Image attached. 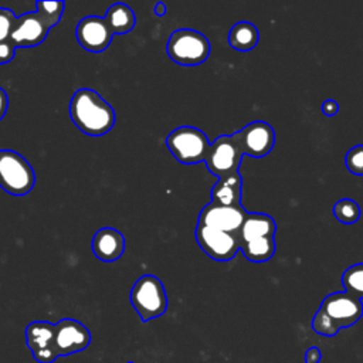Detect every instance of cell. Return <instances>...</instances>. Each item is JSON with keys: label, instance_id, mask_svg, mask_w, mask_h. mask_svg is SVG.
Masks as SVG:
<instances>
[{"label": "cell", "instance_id": "obj_1", "mask_svg": "<svg viewBox=\"0 0 363 363\" xmlns=\"http://www.w3.org/2000/svg\"><path fill=\"white\" fill-rule=\"evenodd\" d=\"M69 118L89 136H102L115 125L113 108L94 89L79 88L69 102Z\"/></svg>", "mask_w": 363, "mask_h": 363}, {"label": "cell", "instance_id": "obj_2", "mask_svg": "<svg viewBox=\"0 0 363 363\" xmlns=\"http://www.w3.org/2000/svg\"><path fill=\"white\" fill-rule=\"evenodd\" d=\"M129 299L143 322L159 318L167 309L166 289L162 281L150 274L136 279L130 289Z\"/></svg>", "mask_w": 363, "mask_h": 363}, {"label": "cell", "instance_id": "obj_3", "mask_svg": "<svg viewBox=\"0 0 363 363\" xmlns=\"http://www.w3.org/2000/svg\"><path fill=\"white\" fill-rule=\"evenodd\" d=\"M35 184L33 166L17 152L0 150V187L11 196H26Z\"/></svg>", "mask_w": 363, "mask_h": 363}, {"label": "cell", "instance_id": "obj_4", "mask_svg": "<svg viewBox=\"0 0 363 363\" xmlns=\"http://www.w3.org/2000/svg\"><path fill=\"white\" fill-rule=\"evenodd\" d=\"M210 43L204 34L191 28H179L169 37L166 51L172 61L193 67L204 62L210 55Z\"/></svg>", "mask_w": 363, "mask_h": 363}, {"label": "cell", "instance_id": "obj_5", "mask_svg": "<svg viewBox=\"0 0 363 363\" xmlns=\"http://www.w3.org/2000/svg\"><path fill=\"white\" fill-rule=\"evenodd\" d=\"M166 145L173 157L183 164L204 162L210 149L206 133L194 126H179L173 129L166 138Z\"/></svg>", "mask_w": 363, "mask_h": 363}, {"label": "cell", "instance_id": "obj_6", "mask_svg": "<svg viewBox=\"0 0 363 363\" xmlns=\"http://www.w3.org/2000/svg\"><path fill=\"white\" fill-rule=\"evenodd\" d=\"M244 153L240 147L235 133L218 136L213 143L204 159L207 169L218 179L238 173Z\"/></svg>", "mask_w": 363, "mask_h": 363}, {"label": "cell", "instance_id": "obj_7", "mask_svg": "<svg viewBox=\"0 0 363 363\" xmlns=\"http://www.w3.org/2000/svg\"><path fill=\"white\" fill-rule=\"evenodd\" d=\"M319 311L329 318L339 332L343 328L353 326L363 316V303L359 298L346 291L333 292L325 296Z\"/></svg>", "mask_w": 363, "mask_h": 363}, {"label": "cell", "instance_id": "obj_8", "mask_svg": "<svg viewBox=\"0 0 363 363\" xmlns=\"http://www.w3.org/2000/svg\"><path fill=\"white\" fill-rule=\"evenodd\" d=\"M194 235L200 248L216 261H230L240 250L238 235L233 233L197 224Z\"/></svg>", "mask_w": 363, "mask_h": 363}, {"label": "cell", "instance_id": "obj_9", "mask_svg": "<svg viewBox=\"0 0 363 363\" xmlns=\"http://www.w3.org/2000/svg\"><path fill=\"white\" fill-rule=\"evenodd\" d=\"M26 343L40 363H52L58 357L55 346V325L47 320H34L27 325Z\"/></svg>", "mask_w": 363, "mask_h": 363}, {"label": "cell", "instance_id": "obj_10", "mask_svg": "<svg viewBox=\"0 0 363 363\" xmlns=\"http://www.w3.org/2000/svg\"><path fill=\"white\" fill-rule=\"evenodd\" d=\"M244 155L251 157L267 156L275 145V132L272 126L264 121H255L234 132Z\"/></svg>", "mask_w": 363, "mask_h": 363}, {"label": "cell", "instance_id": "obj_11", "mask_svg": "<svg viewBox=\"0 0 363 363\" xmlns=\"http://www.w3.org/2000/svg\"><path fill=\"white\" fill-rule=\"evenodd\" d=\"M247 211L240 206H223L210 201L199 214L197 224L208 225L217 230L233 233L238 235V231L247 217Z\"/></svg>", "mask_w": 363, "mask_h": 363}, {"label": "cell", "instance_id": "obj_12", "mask_svg": "<svg viewBox=\"0 0 363 363\" xmlns=\"http://www.w3.org/2000/svg\"><path fill=\"white\" fill-rule=\"evenodd\" d=\"M75 35L84 50L89 52H102L111 45L115 34L104 17L88 16L78 21Z\"/></svg>", "mask_w": 363, "mask_h": 363}, {"label": "cell", "instance_id": "obj_13", "mask_svg": "<svg viewBox=\"0 0 363 363\" xmlns=\"http://www.w3.org/2000/svg\"><path fill=\"white\" fill-rule=\"evenodd\" d=\"M91 343V332L81 322L65 318L55 323V346L58 356H69L85 350Z\"/></svg>", "mask_w": 363, "mask_h": 363}, {"label": "cell", "instance_id": "obj_14", "mask_svg": "<svg viewBox=\"0 0 363 363\" xmlns=\"http://www.w3.org/2000/svg\"><path fill=\"white\" fill-rule=\"evenodd\" d=\"M48 31L50 27L35 11L26 13L16 18L10 34V43L14 48L35 47L45 40Z\"/></svg>", "mask_w": 363, "mask_h": 363}, {"label": "cell", "instance_id": "obj_15", "mask_svg": "<svg viewBox=\"0 0 363 363\" xmlns=\"http://www.w3.org/2000/svg\"><path fill=\"white\" fill-rule=\"evenodd\" d=\"M92 252L104 262H113L125 252V237L112 227L99 228L92 238Z\"/></svg>", "mask_w": 363, "mask_h": 363}, {"label": "cell", "instance_id": "obj_16", "mask_svg": "<svg viewBox=\"0 0 363 363\" xmlns=\"http://www.w3.org/2000/svg\"><path fill=\"white\" fill-rule=\"evenodd\" d=\"M275 231L277 224L271 216L264 213H248L238 231V241L242 244L258 238L274 237Z\"/></svg>", "mask_w": 363, "mask_h": 363}, {"label": "cell", "instance_id": "obj_17", "mask_svg": "<svg viewBox=\"0 0 363 363\" xmlns=\"http://www.w3.org/2000/svg\"><path fill=\"white\" fill-rule=\"evenodd\" d=\"M241 189L242 179L240 173L221 177L211 189V201L223 206H240Z\"/></svg>", "mask_w": 363, "mask_h": 363}, {"label": "cell", "instance_id": "obj_18", "mask_svg": "<svg viewBox=\"0 0 363 363\" xmlns=\"http://www.w3.org/2000/svg\"><path fill=\"white\" fill-rule=\"evenodd\" d=\"M104 18L109 24L113 34H119V35L129 33L130 30H133L136 24V17L133 10L123 3L112 4L108 9Z\"/></svg>", "mask_w": 363, "mask_h": 363}, {"label": "cell", "instance_id": "obj_19", "mask_svg": "<svg viewBox=\"0 0 363 363\" xmlns=\"http://www.w3.org/2000/svg\"><path fill=\"white\" fill-rule=\"evenodd\" d=\"M259 40L258 28L250 21L235 23L228 33V44L238 51L252 50Z\"/></svg>", "mask_w": 363, "mask_h": 363}, {"label": "cell", "instance_id": "obj_20", "mask_svg": "<svg viewBox=\"0 0 363 363\" xmlns=\"http://www.w3.org/2000/svg\"><path fill=\"white\" fill-rule=\"evenodd\" d=\"M16 18L11 10L0 9V64H7L14 57L16 48L10 43V34Z\"/></svg>", "mask_w": 363, "mask_h": 363}, {"label": "cell", "instance_id": "obj_21", "mask_svg": "<svg viewBox=\"0 0 363 363\" xmlns=\"http://www.w3.org/2000/svg\"><path fill=\"white\" fill-rule=\"evenodd\" d=\"M240 251L252 262H265L275 254L274 237H265L240 244Z\"/></svg>", "mask_w": 363, "mask_h": 363}, {"label": "cell", "instance_id": "obj_22", "mask_svg": "<svg viewBox=\"0 0 363 363\" xmlns=\"http://www.w3.org/2000/svg\"><path fill=\"white\" fill-rule=\"evenodd\" d=\"M342 284L346 292L363 299V262L349 267L342 275Z\"/></svg>", "mask_w": 363, "mask_h": 363}, {"label": "cell", "instance_id": "obj_23", "mask_svg": "<svg viewBox=\"0 0 363 363\" xmlns=\"http://www.w3.org/2000/svg\"><path fill=\"white\" fill-rule=\"evenodd\" d=\"M64 1H37L35 3V13L44 20V23L50 27H55L64 13Z\"/></svg>", "mask_w": 363, "mask_h": 363}, {"label": "cell", "instance_id": "obj_24", "mask_svg": "<svg viewBox=\"0 0 363 363\" xmlns=\"http://www.w3.org/2000/svg\"><path fill=\"white\" fill-rule=\"evenodd\" d=\"M335 217L343 224H353L360 217V207L352 199H342L333 206Z\"/></svg>", "mask_w": 363, "mask_h": 363}, {"label": "cell", "instance_id": "obj_25", "mask_svg": "<svg viewBox=\"0 0 363 363\" xmlns=\"http://www.w3.org/2000/svg\"><path fill=\"white\" fill-rule=\"evenodd\" d=\"M346 167L350 173L363 176V145H356L346 153Z\"/></svg>", "mask_w": 363, "mask_h": 363}, {"label": "cell", "instance_id": "obj_26", "mask_svg": "<svg viewBox=\"0 0 363 363\" xmlns=\"http://www.w3.org/2000/svg\"><path fill=\"white\" fill-rule=\"evenodd\" d=\"M303 360H305V363H320V360H322V352H320L318 347L312 346V347H309V349L305 352Z\"/></svg>", "mask_w": 363, "mask_h": 363}, {"label": "cell", "instance_id": "obj_27", "mask_svg": "<svg viewBox=\"0 0 363 363\" xmlns=\"http://www.w3.org/2000/svg\"><path fill=\"white\" fill-rule=\"evenodd\" d=\"M339 111V105L335 99H326L323 104H322V112L326 115V116H335Z\"/></svg>", "mask_w": 363, "mask_h": 363}, {"label": "cell", "instance_id": "obj_28", "mask_svg": "<svg viewBox=\"0 0 363 363\" xmlns=\"http://www.w3.org/2000/svg\"><path fill=\"white\" fill-rule=\"evenodd\" d=\"M9 108V96L3 88H0V121L4 118Z\"/></svg>", "mask_w": 363, "mask_h": 363}, {"label": "cell", "instance_id": "obj_29", "mask_svg": "<svg viewBox=\"0 0 363 363\" xmlns=\"http://www.w3.org/2000/svg\"><path fill=\"white\" fill-rule=\"evenodd\" d=\"M166 11H167V7H166V4H164V3L159 1V3H156V4H155V14H156L157 17L164 16V14H166Z\"/></svg>", "mask_w": 363, "mask_h": 363}, {"label": "cell", "instance_id": "obj_30", "mask_svg": "<svg viewBox=\"0 0 363 363\" xmlns=\"http://www.w3.org/2000/svg\"><path fill=\"white\" fill-rule=\"evenodd\" d=\"M128 363H133V362H128Z\"/></svg>", "mask_w": 363, "mask_h": 363}]
</instances>
